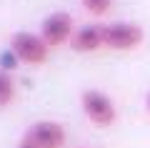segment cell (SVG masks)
<instances>
[{"label":"cell","mask_w":150,"mask_h":148,"mask_svg":"<svg viewBox=\"0 0 150 148\" xmlns=\"http://www.w3.org/2000/svg\"><path fill=\"white\" fill-rule=\"evenodd\" d=\"M10 50L18 55V60H20V63H28V65H43L45 60H48L50 45L43 40V35H38V33L18 30L15 35L10 38Z\"/></svg>","instance_id":"cell-1"},{"label":"cell","mask_w":150,"mask_h":148,"mask_svg":"<svg viewBox=\"0 0 150 148\" xmlns=\"http://www.w3.org/2000/svg\"><path fill=\"white\" fill-rule=\"evenodd\" d=\"M143 38L145 33L138 23L115 20L103 25V40H105V48H110V50H133L143 43Z\"/></svg>","instance_id":"cell-2"},{"label":"cell","mask_w":150,"mask_h":148,"mask_svg":"<svg viewBox=\"0 0 150 148\" xmlns=\"http://www.w3.org/2000/svg\"><path fill=\"white\" fill-rule=\"evenodd\" d=\"M80 106H83V113L90 118L95 126H112L115 118H118V108L112 103L110 95H105L103 90H83L80 93Z\"/></svg>","instance_id":"cell-3"},{"label":"cell","mask_w":150,"mask_h":148,"mask_svg":"<svg viewBox=\"0 0 150 148\" xmlns=\"http://www.w3.org/2000/svg\"><path fill=\"white\" fill-rule=\"evenodd\" d=\"M40 35H43V40L48 43L50 48L68 43L70 38L75 35L73 15L65 13V10H55V13H50V15H45L43 23H40Z\"/></svg>","instance_id":"cell-4"},{"label":"cell","mask_w":150,"mask_h":148,"mask_svg":"<svg viewBox=\"0 0 150 148\" xmlns=\"http://www.w3.org/2000/svg\"><path fill=\"white\" fill-rule=\"evenodd\" d=\"M25 136H30L40 148H63L68 143V133L58 121H35Z\"/></svg>","instance_id":"cell-5"},{"label":"cell","mask_w":150,"mask_h":148,"mask_svg":"<svg viewBox=\"0 0 150 148\" xmlns=\"http://www.w3.org/2000/svg\"><path fill=\"white\" fill-rule=\"evenodd\" d=\"M103 45H105V40H103V25H98V23L78 28L75 35L70 38V48L75 53H93V50H98Z\"/></svg>","instance_id":"cell-6"},{"label":"cell","mask_w":150,"mask_h":148,"mask_svg":"<svg viewBox=\"0 0 150 148\" xmlns=\"http://www.w3.org/2000/svg\"><path fill=\"white\" fill-rule=\"evenodd\" d=\"M13 98H15V80L8 70L0 68V108H5Z\"/></svg>","instance_id":"cell-7"},{"label":"cell","mask_w":150,"mask_h":148,"mask_svg":"<svg viewBox=\"0 0 150 148\" xmlns=\"http://www.w3.org/2000/svg\"><path fill=\"white\" fill-rule=\"evenodd\" d=\"M83 5L93 15H103V13L110 10V0H83Z\"/></svg>","instance_id":"cell-8"},{"label":"cell","mask_w":150,"mask_h":148,"mask_svg":"<svg viewBox=\"0 0 150 148\" xmlns=\"http://www.w3.org/2000/svg\"><path fill=\"white\" fill-rule=\"evenodd\" d=\"M0 60H3V70H13V68H15V63H18V55L10 50V53H3V58H0Z\"/></svg>","instance_id":"cell-9"},{"label":"cell","mask_w":150,"mask_h":148,"mask_svg":"<svg viewBox=\"0 0 150 148\" xmlns=\"http://www.w3.org/2000/svg\"><path fill=\"white\" fill-rule=\"evenodd\" d=\"M18 148H40V146H38V143L33 141L30 136H23V138H20V143H18Z\"/></svg>","instance_id":"cell-10"},{"label":"cell","mask_w":150,"mask_h":148,"mask_svg":"<svg viewBox=\"0 0 150 148\" xmlns=\"http://www.w3.org/2000/svg\"><path fill=\"white\" fill-rule=\"evenodd\" d=\"M145 108H148V113H150V93L145 95Z\"/></svg>","instance_id":"cell-11"}]
</instances>
